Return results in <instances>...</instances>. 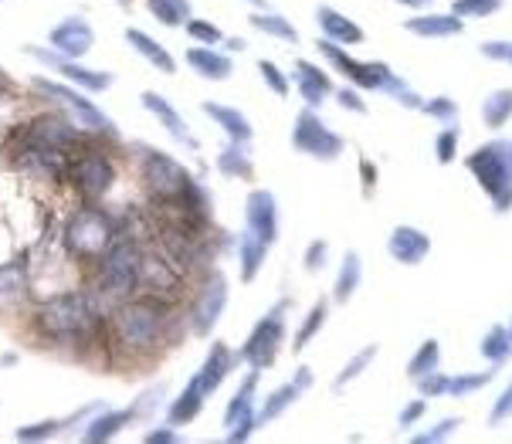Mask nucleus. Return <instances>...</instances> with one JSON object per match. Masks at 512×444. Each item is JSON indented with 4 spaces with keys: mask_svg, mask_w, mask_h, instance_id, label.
<instances>
[{
    "mask_svg": "<svg viewBox=\"0 0 512 444\" xmlns=\"http://www.w3.org/2000/svg\"><path fill=\"white\" fill-rule=\"evenodd\" d=\"M448 373H441V370H431V373H424V377H418V390H421V397L428 400V397H448Z\"/></svg>",
    "mask_w": 512,
    "mask_h": 444,
    "instance_id": "50",
    "label": "nucleus"
},
{
    "mask_svg": "<svg viewBox=\"0 0 512 444\" xmlns=\"http://www.w3.org/2000/svg\"><path fill=\"white\" fill-rule=\"evenodd\" d=\"M140 102H143V109L150 112V116L160 119V126L167 129V133H170L173 139H177V143H184L187 150H197V139L190 136V129H187V123H184V116H180V112L173 109L160 92L146 89V92L140 95Z\"/></svg>",
    "mask_w": 512,
    "mask_h": 444,
    "instance_id": "21",
    "label": "nucleus"
},
{
    "mask_svg": "<svg viewBox=\"0 0 512 444\" xmlns=\"http://www.w3.org/2000/svg\"><path fill=\"white\" fill-rule=\"evenodd\" d=\"M377 350H380V346H377V343H370V346H363V350L353 353L350 360H346V367L340 370V377L333 380V387H336V390H346V387H350V383L357 380L360 373L367 370L373 360H377Z\"/></svg>",
    "mask_w": 512,
    "mask_h": 444,
    "instance_id": "41",
    "label": "nucleus"
},
{
    "mask_svg": "<svg viewBox=\"0 0 512 444\" xmlns=\"http://www.w3.org/2000/svg\"><path fill=\"white\" fill-rule=\"evenodd\" d=\"M258 72H262V82H265L275 95H279V99H285V95H289L292 82L282 75V68L275 65V62H268V58H262V62H258Z\"/></svg>",
    "mask_w": 512,
    "mask_h": 444,
    "instance_id": "48",
    "label": "nucleus"
},
{
    "mask_svg": "<svg viewBox=\"0 0 512 444\" xmlns=\"http://www.w3.org/2000/svg\"><path fill=\"white\" fill-rule=\"evenodd\" d=\"M143 156H140V177H143V187L156 204H167V200H177L184 190L194 184V177L187 173V167L180 160H173L170 153L163 150H153V146H136Z\"/></svg>",
    "mask_w": 512,
    "mask_h": 444,
    "instance_id": "7",
    "label": "nucleus"
},
{
    "mask_svg": "<svg viewBox=\"0 0 512 444\" xmlns=\"http://www.w3.org/2000/svg\"><path fill=\"white\" fill-rule=\"evenodd\" d=\"M133 421H136L133 407H123V411H99L89 424H85L82 438L89 441V444H102V441L116 438V434L123 431V428H129Z\"/></svg>",
    "mask_w": 512,
    "mask_h": 444,
    "instance_id": "29",
    "label": "nucleus"
},
{
    "mask_svg": "<svg viewBox=\"0 0 512 444\" xmlns=\"http://www.w3.org/2000/svg\"><path fill=\"white\" fill-rule=\"evenodd\" d=\"M360 177H363V197H373V190H377V167L370 160H360Z\"/></svg>",
    "mask_w": 512,
    "mask_h": 444,
    "instance_id": "57",
    "label": "nucleus"
},
{
    "mask_svg": "<svg viewBox=\"0 0 512 444\" xmlns=\"http://www.w3.org/2000/svg\"><path fill=\"white\" fill-rule=\"evenodd\" d=\"M160 397H167V383H156V387L143 390V394L136 397V404H133V414H136V417L153 414L156 407H160Z\"/></svg>",
    "mask_w": 512,
    "mask_h": 444,
    "instance_id": "51",
    "label": "nucleus"
},
{
    "mask_svg": "<svg viewBox=\"0 0 512 444\" xmlns=\"http://www.w3.org/2000/svg\"><path fill=\"white\" fill-rule=\"evenodd\" d=\"M31 89L34 92H41L45 99L51 102H62V106L72 112V116L82 123V129H99V133H106V129H112V119H106L99 112V106L95 102L85 99V92L82 89H75V85H68V82H51V78L45 75H34L31 78Z\"/></svg>",
    "mask_w": 512,
    "mask_h": 444,
    "instance_id": "11",
    "label": "nucleus"
},
{
    "mask_svg": "<svg viewBox=\"0 0 512 444\" xmlns=\"http://www.w3.org/2000/svg\"><path fill=\"white\" fill-rule=\"evenodd\" d=\"M251 28H258L262 34H268V38H279V41H285V45H295V41H299V31H295V24L289 21V17H282V14H275V11L251 14Z\"/></svg>",
    "mask_w": 512,
    "mask_h": 444,
    "instance_id": "35",
    "label": "nucleus"
},
{
    "mask_svg": "<svg viewBox=\"0 0 512 444\" xmlns=\"http://www.w3.org/2000/svg\"><path fill=\"white\" fill-rule=\"evenodd\" d=\"M28 55L38 58L41 65L55 68L58 75L65 78L68 85L82 92H106L112 85V75L109 72H95V68H85L82 62H72V58H62L55 48H38V45H28Z\"/></svg>",
    "mask_w": 512,
    "mask_h": 444,
    "instance_id": "15",
    "label": "nucleus"
},
{
    "mask_svg": "<svg viewBox=\"0 0 512 444\" xmlns=\"http://www.w3.org/2000/svg\"><path fill=\"white\" fill-rule=\"evenodd\" d=\"M218 170L224 177H238V180H251L255 177V167H251L248 156V143H228L218 153Z\"/></svg>",
    "mask_w": 512,
    "mask_h": 444,
    "instance_id": "34",
    "label": "nucleus"
},
{
    "mask_svg": "<svg viewBox=\"0 0 512 444\" xmlns=\"http://www.w3.org/2000/svg\"><path fill=\"white\" fill-rule=\"evenodd\" d=\"M245 228L268 248L279 241V200L272 190H251L245 197Z\"/></svg>",
    "mask_w": 512,
    "mask_h": 444,
    "instance_id": "16",
    "label": "nucleus"
},
{
    "mask_svg": "<svg viewBox=\"0 0 512 444\" xmlns=\"http://www.w3.org/2000/svg\"><path fill=\"white\" fill-rule=\"evenodd\" d=\"M326 255H329V245H326V241H323V238L312 241V245L306 248V258H302V265H306V272L316 275L319 268L326 265Z\"/></svg>",
    "mask_w": 512,
    "mask_h": 444,
    "instance_id": "53",
    "label": "nucleus"
},
{
    "mask_svg": "<svg viewBox=\"0 0 512 444\" xmlns=\"http://www.w3.org/2000/svg\"><path fill=\"white\" fill-rule=\"evenodd\" d=\"M184 272L177 268L167 251H143V265H140V289L143 295H156V299L170 302L177 299L180 289H184Z\"/></svg>",
    "mask_w": 512,
    "mask_h": 444,
    "instance_id": "13",
    "label": "nucleus"
},
{
    "mask_svg": "<svg viewBox=\"0 0 512 444\" xmlns=\"http://www.w3.org/2000/svg\"><path fill=\"white\" fill-rule=\"evenodd\" d=\"M316 24L323 31L326 41H336V45H360L363 41V28L357 21H350L346 14H340L336 7L319 4L316 7Z\"/></svg>",
    "mask_w": 512,
    "mask_h": 444,
    "instance_id": "24",
    "label": "nucleus"
},
{
    "mask_svg": "<svg viewBox=\"0 0 512 444\" xmlns=\"http://www.w3.org/2000/svg\"><path fill=\"white\" fill-rule=\"evenodd\" d=\"M65 424L55 421V417H48V421H38V424H24V428H17V441H48L55 438L58 431H62Z\"/></svg>",
    "mask_w": 512,
    "mask_h": 444,
    "instance_id": "47",
    "label": "nucleus"
},
{
    "mask_svg": "<svg viewBox=\"0 0 512 444\" xmlns=\"http://www.w3.org/2000/svg\"><path fill=\"white\" fill-rule=\"evenodd\" d=\"M34 143H45V146H55V150H72L78 143V129L68 123L65 116H58V112H45V116L31 119L28 123V133H24Z\"/></svg>",
    "mask_w": 512,
    "mask_h": 444,
    "instance_id": "20",
    "label": "nucleus"
},
{
    "mask_svg": "<svg viewBox=\"0 0 512 444\" xmlns=\"http://www.w3.org/2000/svg\"><path fill=\"white\" fill-rule=\"evenodd\" d=\"M479 51H482V58H489V62L512 65V41H485Z\"/></svg>",
    "mask_w": 512,
    "mask_h": 444,
    "instance_id": "54",
    "label": "nucleus"
},
{
    "mask_svg": "<svg viewBox=\"0 0 512 444\" xmlns=\"http://www.w3.org/2000/svg\"><path fill=\"white\" fill-rule=\"evenodd\" d=\"M326 319H329V302H326V299H319L316 306H312V309L306 312V319H302L299 333H295V339H292V350H295V353L306 350L312 339L319 336V329L326 326Z\"/></svg>",
    "mask_w": 512,
    "mask_h": 444,
    "instance_id": "38",
    "label": "nucleus"
},
{
    "mask_svg": "<svg viewBox=\"0 0 512 444\" xmlns=\"http://www.w3.org/2000/svg\"><path fill=\"white\" fill-rule=\"evenodd\" d=\"M95 265H99V272H95L92 299H95V306H99V312H106V302L112 309L136 292V285H140L143 248L136 245V238L119 234V238L106 248V255L95 261Z\"/></svg>",
    "mask_w": 512,
    "mask_h": 444,
    "instance_id": "3",
    "label": "nucleus"
},
{
    "mask_svg": "<svg viewBox=\"0 0 512 444\" xmlns=\"http://www.w3.org/2000/svg\"><path fill=\"white\" fill-rule=\"evenodd\" d=\"M102 312L95 306L92 292H65L48 299L34 312V329L48 343H85L99 326Z\"/></svg>",
    "mask_w": 512,
    "mask_h": 444,
    "instance_id": "2",
    "label": "nucleus"
},
{
    "mask_svg": "<svg viewBox=\"0 0 512 444\" xmlns=\"http://www.w3.org/2000/svg\"><path fill=\"white\" fill-rule=\"evenodd\" d=\"M506 329H509V339H512V319H509V326H506Z\"/></svg>",
    "mask_w": 512,
    "mask_h": 444,
    "instance_id": "64",
    "label": "nucleus"
},
{
    "mask_svg": "<svg viewBox=\"0 0 512 444\" xmlns=\"http://www.w3.org/2000/svg\"><path fill=\"white\" fill-rule=\"evenodd\" d=\"M251 7H258V11H268V0H248Z\"/></svg>",
    "mask_w": 512,
    "mask_h": 444,
    "instance_id": "61",
    "label": "nucleus"
},
{
    "mask_svg": "<svg viewBox=\"0 0 512 444\" xmlns=\"http://www.w3.org/2000/svg\"><path fill=\"white\" fill-rule=\"evenodd\" d=\"M299 397H302V387H299L295 380L282 383L279 390H272V394L265 397V404L258 407V428H265V424L279 421V417H282L285 411H289V407H292Z\"/></svg>",
    "mask_w": 512,
    "mask_h": 444,
    "instance_id": "31",
    "label": "nucleus"
},
{
    "mask_svg": "<svg viewBox=\"0 0 512 444\" xmlns=\"http://www.w3.org/2000/svg\"><path fill=\"white\" fill-rule=\"evenodd\" d=\"M397 4H404V7H424V4H435V0H397Z\"/></svg>",
    "mask_w": 512,
    "mask_h": 444,
    "instance_id": "60",
    "label": "nucleus"
},
{
    "mask_svg": "<svg viewBox=\"0 0 512 444\" xmlns=\"http://www.w3.org/2000/svg\"><path fill=\"white\" fill-rule=\"evenodd\" d=\"M116 238V221L102 207H78L65 224V248L78 261H99Z\"/></svg>",
    "mask_w": 512,
    "mask_h": 444,
    "instance_id": "6",
    "label": "nucleus"
},
{
    "mask_svg": "<svg viewBox=\"0 0 512 444\" xmlns=\"http://www.w3.org/2000/svg\"><path fill=\"white\" fill-rule=\"evenodd\" d=\"M492 377H496V367H492V363H489V370H485V373H458V377L448 380V397L475 394V390H482L485 383H492Z\"/></svg>",
    "mask_w": 512,
    "mask_h": 444,
    "instance_id": "42",
    "label": "nucleus"
},
{
    "mask_svg": "<svg viewBox=\"0 0 512 444\" xmlns=\"http://www.w3.org/2000/svg\"><path fill=\"white\" fill-rule=\"evenodd\" d=\"M190 38L197 41V45H221L224 41V31L218 28V24H211V21H201V17H190V21L184 24Z\"/></svg>",
    "mask_w": 512,
    "mask_h": 444,
    "instance_id": "46",
    "label": "nucleus"
},
{
    "mask_svg": "<svg viewBox=\"0 0 512 444\" xmlns=\"http://www.w3.org/2000/svg\"><path fill=\"white\" fill-rule=\"evenodd\" d=\"M424 116H431L435 123H455V116H458V102L455 99H448V95H435V99H424L421 102V109Z\"/></svg>",
    "mask_w": 512,
    "mask_h": 444,
    "instance_id": "44",
    "label": "nucleus"
},
{
    "mask_svg": "<svg viewBox=\"0 0 512 444\" xmlns=\"http://www.w3.org/2000/svg\"><path fill=\"white\" fill-rule=\"evenodd\" d=\"M228 45H231L234 51H241V48H248V45H245V41H241V38H231V41H228Z\"/></svg>",
    "mask_w": 512,
    "mask_h": 444,
    "instance_id": "62",
    "label": "nucleus"
},
{
    "mask_svg": "<svg viewBox=\"0 0 512 444\" xmlns=\"http://www.w3.org/2000/svg\"><path fill=\"white\" fill-rule=\"evenodd\" d=\"M316 48L326 55V62L336 68V72H343L350 78L357 89H367V92H390L397 102H401L404 109H421V95L411 89V85L404 82L401 75H394V68L384 65V62H360V58L346 55L343 45H336V41H326L319 38Z\"/></svg>",
    "mask_w": 512,
    "mask_h": 444,
    "instance_id": "4",
    "label": "nucleus"
},
{
    "mask_svg": "<svg viewBox=\"0 0 512 444\" xmlns=\"http://www.w3.org/2000/svg\"><path fill=\"white\" fill-rule=\"evenodd\" d=\"M336 99H340V106H343V109L357 112V116H367V102H363V95H360L357 89H350V85L336 92Z\"/></svg>",
    "mask_w": 512,
    "mask_h": 444,
    "instance_id": "55",
    "label": "nucleus"
},
{
    "mask_svg": "<svg viewBox=\"0 0 512 444\" xmlns=\"http://www.w3.org/2000/svg\"><path fill=\"white\" fill-rule=\"evenodd\" d=\"M109 333L119 353H153L167 339L170 302L156 295H129L109 316Z\"/></svg>",
    "mask_w": 512,
    "mask_h": 444,
    "instance_id": "1",
    "label": "nucleus"
},
{
    "mask_svg": "<svg viewBox=\"0 0 512 444\" xmlns=\"http://www.w3.org/2000/svg\"><path fill=\"white\" fill-rule=\"evenodd\" d=\"M48 41L62 58H72V62H78L85 51H92L95 31H92L89 21H82V17H65V21H58L55 28L48 31Z\"/></svg>",
    "mask_w": 512,
    "mask_h": 444,
    "instance_id": "18",
    "label": "nucleus"
},
{
    "mask_svg": "<svg viewBox=\"0 0 512 444\" xmlns=\"http://www.w3.org/2000/svg\"><path fill=\"white\" fill-rule=\"evenodd\" d=\"M509 417H512V380H509V387L499 394L496 404H492V411H489V424H492V428H499V424H502V421H509Z\"/></svg>",
    "mask_w": 512,
    "mask_h": 444,
    "instance_id": "52",
    "label": "nucleus"
},
{
    "mask_svg": "<svg viewBox=\"0 0 512 444\" xmlns=\"http://www.w3.org/2000/svg\"><path fill=\"white\" fill-rule=\"evenodd\" d=\"M146 441H150V444H173V441H177V431H173V424H167L163 431L146 434Z\"/></svg>",
    "mask_w": 512,
    "mask_h": 444,
    "instance_id": "58",
    "label": "nucleus"
},
{
    "mask_svg": "<svg viewBox=\"0 0 512 444\" xmlns=\"http://www.w3.org/2000/svg\"><path fill=\"white\" fill-rule=\"evenodd\" d=\"M458 139H462V133L455 129V123H448V126L435 136V156H438L441 167L455 163V156H458Z\"/></svg>",
    "mask_w": 512,
    "mask_h": 444,
    "instance_id": "45",
    "label": "nucleus"
},
{
    "mask_svg": "<svg viewBox=\"0 0 512 444\" xmlns=\"http://www.w3.org/2000/svg\"><path fill=\"white\" fill-rule=\"evenodd\" d=\"M512 119V89H496L482 102V123L489 129H502Z\"/></svg>",
    "mask_w": 512,
    "mask_h": 444,
    "instance_id": "36",
    "label": "nucleus"
},
{
    "mask_svg": "<svg viewBox=\"0 0 512 444\" xmlns=\"http://www.w3.org/2000/svg\"><path fill=\"white\" fill-rule=\"evenodd\" d=\"M360 282H363V261L357 251H346L340 275H336V285H333V302H350L353 292L360 289Z\"/></svg>",
    "mask_w": 512,
    "mask_h": 444,
    "instance_id": "33",
    "label": "nucleus"
},
{
    "mask_svg": "<svg viewBox=\"0 0 512 444\" xmlns=\"http://www.w3.org/2000/svg\"><path fill=\"white\" fill-rule=\"evenodd\" d=\"M255 390H258V370H251L241 387L234 390L228 400V411H224V428H228V441L241 444L251 438V431L258 428V411H255Z\"/></svg>",
    "mask_w": 512,
    "mask_h": 444,
    "instance_id": "14",
    "label": "nucleus"
},
{
    "mask_svg": "<svg viewBox=\"0 0 512 444\" xmlns=\"http://www.w3.org/2000/svg\"><path fill=\"white\" fill-rule=\"evenodd\" d=\"M238 255H241V282L245 285L255 282V278L262 275V265L268 258V245L245 228V234H241V241H238Z\"/></svg>",
    "mask_w": 512,
    "mask_h": 444,
    "instance_id": "32",
    "label": "nucleus"
},
{
    "mask_svg": "<svg viewBox=\"0 0 512 444\" xmlns=\"http://www.w3.org/2000/svg\"><path fill=\"white\" fill-rule=\"evenodd\" d=\"M68 177H72V187L85 200H102L112 190V184H116V167H112V160L102 150H85L68 167Z\"/></svg>",
    "mask_w": 512,
    "mask_h": 444,
    "instance_id": "12",
    "label": "nucleus"
},
{
    "mask_svg": "<svg viewBox=\"0 0 512 444\" xmlns=\"http://www.w3.org/2000/svg\"><path fill=\"white\" fill-rule=\"evenodd\" d=\"M14 163L21 170H28L31 177H41V180H62L68 173V160H65V150H55V146H45V143H34V139L24 136V146L14 153Z\"/></svg>",
    "mask_w": 512,
    "mask_h": 444,
    "instance_id": "17",
    "label": "nucleus"
},
{
    "mask_svg": "<svg viewBox=\"0 0 512 444\" xmlns=\"http://www.w3.org/2000/svg\"><path fill=\"white\" fill-rule=\"evenodd\" d=\"M438 367H441V343L438 339H424V343L418 346V353L407 360V377L418 380V377H424V373H431Z\"/></svg>",
    "mask_w": 512,
    "mask_h": 444,
    "instance_id": "40",
    "label": "nucleus"
},
{
    "mask_svg": "<svg viewBox=\"0 0 512 444\" xmlns=\"http://www.w3.org/2000/svg\"><path fill=\"white\" fill-rule=\"evenodd\" d=\"M116 4H119V7H129V4H133V0H116Z\"/></svg>",
    "mask_w": 512,
    "mask_h": 444,
    "instance_id": "63",
    "label": "nucleus"
},
{
    "mask_svg": "<svg viewBox=\"0 0 512 444\" xmlns=\"http://www.w3.org/2000/svg\"><path fill=\"white\" fill-rule=\"evenodd\" d=\"M465 167L479 180L496 214L512 211V139H489L465 156Z\"/></svg>",
    "mask_w": 512,
    "mask_h": 444,
    "instance_id": "5",
    "label": "nucleus"
},
{
    "mask_svg": "<svg viewBox=\"0 0 512 444\" xmlns=\"http://www.w3.org/2000/svg\"><path fill=\"white\" fill-rule=\"evenodd\" d=\"M184 58H187V65L194 68L197 75L207 78V82H224V78H231V72H234L231 55H224V51L211 48V45L187 48Z\"/></svg>",
    "mask_w": 512,
    "mask_h": 444,
    "instance_id": "25",
    "label": "nucleus"
},
{
    "mask_svg": "<svg viewBox=\"0 0 512 444\" xmlns=\"http://www.w3.org/2000/svg\"><path fill=\"white\" fill-rule=\"evenodd\" d=\"M292 380L299 383L302 394H306V390L312 387V370H309V367H299V370H295V377H292Z\"/></svg>",
    "mask_w": 512,
    "mask_h": 444,
    "instance_id": "59",
    "label": "nucleus"
},
{
    "mask_svg": "<svg viewBox=\"0 0 512 444\" xmlns=\"http://www.w3.org/2000/svg\"><path fill=\"white\" fill-rule=\"evenodd\" d=\"M228 278L221 268H207L201 275L194 299H190V333L194 336H211V329L218 326L224 309H228Z\"/></svg>",
    "mask_w": 512,
    "mask_h": 444,
    "instance_id": "9",
    "label": "nucleus"
},
{
    "mask_svg": "<svg viewBox=\"0 0 512 444\" xmlns=\"http://www.w3.org/2000/svg\"><path fill=\"white\" fill-rule=\"evenodd\" d=\"M201 109H204L207 119H214V123H218V129L231 139V143H251L255 129H251L245 112H238V109H231V106H221V102H204Z\"/></svg>",
    "mask_w": 512,
    "mask_h": 444,
    "instance_id": "26",
    "label": "nucleus"
},
{
    "mask_svg": "<svg viewBox=\"0 0 512 444\" xmlns=\"http://www.w3.org/2000/svg\"><path fill=\"white\" fill-rule=\"evenodd\" d=\"M479 353L492 363V367H502V363H506L509 356H512L509 329L506 326H489V333H485L482 343H479Z\"/></svg>",
    "mask_w": 512,
    "mask_h": 444,
    "instance_id": "37",
    "label": "nucleus"
},
{
    "mask_svg": "<svg viewBox=\"0 0 512 444\" xmlns=\"http://www.w3.org/2000/svg\"><path fill=\"white\" fill-rule=\"evenodd\" d=\"M292 150L312 156V160H336V156H343L346 143L343 136H336L333 129H329L323 119L316 116V109H302L299 116H295V126H292Z\"/></svg>",
    "mask_w": 512,
    "mask_h": 444,
    "instance_id": "10",
    "label": "nucleus"
},
{
    "mask_svg": "<svg viewBox=\"0 0 512 444\" xmlns=\"http://www.w3.org/2000/svg\"><path fill=\"white\" fill-rule=\"evenodd\" d=\"M146 11L167 28H184L190 21V0H146Z\"/></svg>",
    "mask_w": 512,
    "mask_h": 444,
    "instance_id": "39",
    "label": "nucleus"
},
{
    "mask_svg": "<svg viewBox=\"0 0 512 444\" xmlns=\"http://www.w3.org/2000/svg\"><path fill=\"white\" fill-rule=\"evenodd\" d=\"M126 41H129V48L136 51V55L143 58V62H150L156 72H163V75H177V62H173V55L167 48L160 45L156 38H150L146 31L140 28H126Z\"/></svg>",
    "mask_w": 512,
    "mask_h": 444,
    "instance_id": "27",
    "label": "nucleus"
},
{
    "mask_svg": "<svg viewBox=\"0 0 512 444\" xmlns=\"http://www.w3.org/2000/svg\"><path fill=\"white\" fill-rule=\"evenodd\" d=\"M458 428H462V421H458V417H445V421H438L431 431L414 434L411 441H414V444H438V441H448Z\"/></svg>",
    "mask_w": 512,
    "mask_h": 444,
    "instance_id": "49",
    "label": "nucleus"
},
{
    "mask_svg": "<svg viewBox=\"0 0 512 444\" xmlns=\"http://www.w3.org/2000/svg\"><path fill=\"white\" fill-rule=\"evenodd\" d=\"M204 404H207V394L201 390V383H197L194 377H190V383L184 390H180V397L170 404V411H167V424H173V428H180V424H190V421H197L204 411Z\"/></svg>",
    "mask_w": 512,
    "mask_h": 444,
    "instance_id": "30",
    "label": "nucleus"
},
{
    "mask_svg": "<svg viewBox=\"0 0 512 444\" xmlns=\"http://www.w3.org/2000/svg\"><path fill=\"white\" fill-rule=\"evenodd\" d=\"M295 85H299V95L309 109H319L326 102V95H333V78L319 65L306 62V58L295 62Z\"/></svg>",
    "mask_w": 512,
    "mask_h": 444,
    "instance_id": "22",
    "label": "nucleus"
},
{
    "mask_svg": "<svg viewBox=\"0 0 512 444\" xmlns=\"http://www.w3.org/2000/svg\"><path fill=\"white\" fill-rule=\"evenodd\" d=\"M231 367H234V353L228 350V343H221V339H218V343H214L211 350H207L201 370L194 373V380L201 383V390H204L207 397H211L214 390H218L221 383L228 380Z\"/></svg>",
    "mask_w": 512,
    "mask_h": 444,
    "instance_id": "23",
    "label": "nucleus"
},
{
    "mask_svg": "<svg viewBox=\"0 0 512 444\" xmlns=\"http://www.w3.org/2000/svg\"><path fill=\"white\" fill-rule=\"evenodd\" d=\"M404 28L418 38H455V34L465 31V21L455 14H418L411 21H404Z\"/></svg>",
    "mask_w": 512,
    "mask_h": 444,
    "instance_id": "28",
    "label": "nucleus"
},
{
    "mask_svg": "<svg viewBox=\"0 0 512 444\" xmlns=\"http://www.w3.org/2000/svg\"><path fill=\"white\" fill-rule=\"evenodd\" d=\"M285 312H289V299H279L272 309L265 312L262 319L255 322V329L248 333L245 346L234 360L248 363L251 370H268L279 356V346H282V336H285Z\"/></svg>",
    "mask_w": 512,
    "mask_h": 444,
    "instance_id": "8",
    "label": "nucleus"
},
{
    "mask_svg": "<svg viewBox=\"0 0 512 444\" xmlns=\"http://www.w3.org/2000/svg\"><path fill=\"white\" fill-rule=\"evenodd\" d=\"M502 4H506V0H455L451 14L462 17V21H468V17H489L502 11Z\"/></svg>",
    "mask_w": 512,
    "mask_h": 444,
    "instance_id": "43",
    "label": "nucleus"
},
{
    "mask_svg": "<svg viewBox=\"0 0 512 444\" xmlns=\"http://www.w3.org/2000/svg\"><path fill=\"white\" fill-rule=\"evenodd\" d=\"M424 411H428V404H424V400H411V404L397 414V424H401V428H414V424L424 417Z\"/></svg>",
    "mask_w": 512,
    "mask_h": 444,
    "instance_id": "56",
    "label": "nucleus"
},
{
    "mask_svg": "<svg viewBox=\"0 0 512 444\" xmlns=\"http://www.w3.org/2000/svg\"><path fill=\"white\" fill-rule=\"evenodd\" d=\"M387 251L397 265H421L424 258L431 255V238L421 228H411V224H397L387 238Z\"/></svg>",
    "mask_w": 512,
    "mask_h": 444,
    "instance_id": "19",
    "label": "nucleus"
}]
</instances>
